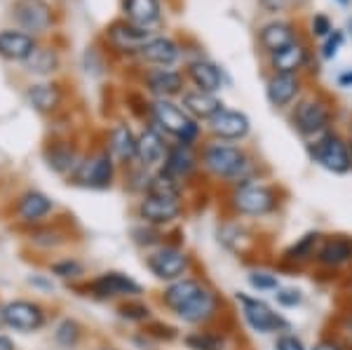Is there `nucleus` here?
<instances>
[{
    "instance_id": "a211bd4d",
    "label": "nucleus",
    "mask_w": 352,
    "mask_h": 350,
    "mask_svg": "<svg viewBox=\"0 0 352 350\" xmlns=\"http://www.w3.org/2000/svg\"><path fill=\"white\" fill-rule=\"evenodd\" d=\"M197 165H200V160H197L192 146L176 144V146H169L167 157H164V162H162V169L167 174H172L174 179H179V182H186L197 169Z\"/></svg>"
},
{
    "instance_id": "f704fd0d",
    "label": "nucleus",
    "mask_w": 352,
    "mask_h": 350,
    "mask_svg": "<svg viewBox=\"0 0 352 350\" xmlns=\"http://www.w3.org/2000/svg\"><path fill=\"white\" fill-rule=\"evenodd\" d=\"M272 298H275L277 308L296 310L305 303V292L300 289V287H294V285H282L280 289L272 294Z\"/></svg>"
},
{
    "instance_id": "4be33fe9",
    "label": "nucleus",
    "mask_w": 352,
    "mask_h": 350,
    "mask_svg": "<svg viewBox=\"0 0 352 350\" xmlns=\"http://www.w3.org/2000/svg\"><path fill=\"white\" fill-rule=\"evenodd\" d=\"M305 61H308V50L296 41L287 45V47H282L280 52L270 54V64L275 73H292V76H296L305 66Z\"/></svg>"
},
{
    "instance_id": "cd10ccee",
    "label": "nucleus",
    "mask_w": 352,
    "mask_h": 350,
    "mask_svg": "<svg viewBox=\"0 0 352 350\" xmlns=\"http://www.w3.org/2000/svg\"><path fill=\"white\" fill-rule=\"evenodd\" d=\"M52 200H50L47 195L38 193V190H31V193H26L24 197L19 200V205H16V212H19V219L26 223H33V221H41L43 217H47L50 212H52Z\"/></svg>"
},
{
    "instance_id": "3c124183",
    "label": "nucleus",
    "mask_w": 352,
    "mask_h": 350,
    "mask_svg": "<svg viewBox=\"0 0 352 350\" xmlns=\"http://www.w3.org/2000/svg\"><path fill=\"white\" fill-rule=\"evenodd\" d=\"M348 141H350V146H352V125H350V137H348Z\"/></svg>"
},
{
    "instance_id": "393cba45",
    "label": "nucleus",
    "mask_w": 352,
    "mask_h": 350,
    "mask_svg": "<svg viewBox=\"0 0 352 350\" xmlns=\"http://www.w3.org/2000/svg\"><path fill=\"white\" fill-rule=\"evenodd\" d=\"M146 85L157 99H169L172 94H179L184 87V76L169 69H153L146 76Z\"/></svg>"
},
{
    "instance_id": "0eeeda50",
    "label": "nucleus",
    "mask_w": 352,
    "mask_h": 350,
    "mask_svg": "<svg viewBox=\"0 0 352 350\" xmlns=\"http://www.w3.org/2000/svg\"><path fill=\"white\" fill-rule=\"evenodd\" d=\"M153 122L162 129V132L172 134L179 144L192 146L200 137V125L195 118H190L181 106H176L169 99H155V104L151 106Z\"/></svg>"
},
{
    "instance_id": "f3484780",
    "label": "nucleus",
    "mask_w": 352,
    "mask_h": 350,
    "mask_svg": "<svg viewBox=\"0 0 352 350\" xmlns=\"http://www.w3.org/2000/svg\"><path fill=\"white\" fill-rule=\"evenodd\" d=\"M167 144L164 139L160 137L155 127H148L139 134V141H136V160H139L141 167L151 169V167H157L164 162L167 157Z\"/></svg>"
},
{
    "instance_id": "ddd939ff",
    "label": "nucleus",
    "mask_w": 352,
    "mask_h": 350,
    "mask_svg": "<svg viewBox=\"0 0 352 350\" xmlns=\"http://www.w3.org/2000/svg\"><path fill=\"white\" fill-rule=\"evenodd\" d=\"M113 177H116V160L111 157L109 151L96 153L76 167V182L85 188H111Z\"/></svg>"
},
{
    "instance_id": "864d4df0",
    "label": "nucleus",
    "mask_w": 352,
    "mask_h": 350,
    "mask_svg": "<svg viewBox=\"0 0 352 350\" xmlns=\"http://www.w3.org/2000/svg\"><path fill=\"white\" fill-rule=\"evenodd\" d=\"M348 278H352V268H350V275H348Z\"/></svg>"
},
{
    "instance_id": "c9c22d12",
    "label": "nucleus",
    "mask_w": 352,
    "mask_h": 350,
    "mask_svg": "<svg viewBox=\"0 0 352 350\" xmlns=\"http://www.w3.org/2000/svg\"><path fill=\"white\" fill-rule=\"evenodd\" d=\"M28 71L33 73H50L56 69V54L52 50H45V47H36L26 59Z\"/></svg>"
},
{
    "instance_id": "c85d7f7f",
    "label": "nucleus",
    "mask_w": 352,
    "mask_h": 350,
    "mask_svg": "<svg viewBox=\"0 0 352 350\" xmlns=\"http://www.w3.org/2000/svg\"><path fill=\"white\" fill-rule=\"evenodd\" d=\"M261 45L272 54V52H280L282 47L294 43V31H292V24L287 21H270L261 28Z\"/></svg>"
},
{
    "instance_id": "ea45409f",
    "label": "nucleus",
    "mask_w": 352,
    "mask_h": 350,
    "mask_svg": "<svg viewBox=\"0 0 352 350\" xmlns=\"http://www.w3.org/2000/svg\"><path fill=\"white\" fill-rule=\"evenodd\" d=\"M333 334L340 336L352 348V303L333 318Z\"/></svg>"
},
{
    "instance_id": "1a4fd4ad",
    "label": "nucleus",
    "mask_w": 352,
    "mask_h": 350,
    "mask_svg": "<svg viewBox=\"0 0 352 350\" xmlns=\"http://www.w3.org/2000/svg\"><path fill=\"white\" fill-rule=\"evenodd\" d=\"M146 268L155 280L176 282L186 278L190 270V254L179 245H162L146 254Z\"/></svg>"
},
{
    "instance_id": "09e8293b",
    "label": "nucleus",
    "mask_w": 352,
    "mask_h": 350,
    "mask_svg": "<svg viewBox=\"0 0 352 350\" xmlns=\"http://www.w3.org/2000/svg\"><path fill=\"white\" fill-rule=\"evenodd\" d=\"M0 350H14V343L8 336H0Z\"/></svg>"
},
{
    "instance_id": "a18cd8bd",
    "label": "nucleus",
    "mask_w": 352,
    "mask_h": 350,
    "mask_svg": "<svg viewBox=\"0 0 352 350\" xmlns=\"http://www.w3.org/2000/svg\"><path fill=\"white\" fill-rule=\"evenodd\" d=\"M331 21L327 19L324 14H317L315 19H312V33L315 36H320V38H327V36H331Z\"/></svg>"
},
{
    "instance_id": "603ef678",
    "label": "nucleus",
    "mask_w": 352,
    "mask_h": 350,
    "mask_svg": "<svg viewBox=\"0 0 352 350\" xmlns=\"http://www.w3.org/2000/svg\"><path fill=\"white\" fill-rule=\"evenodd\" d=\"M348 28H350V36H352V19L348 21Z\"/></svg>"
},
{
    "instance_id": "f8f14e48",
    "label": "nucleus",
    "mask_w": 352,
    "mask_h": 350,
    "mask_svg": "<svg viewBox=\"0 0 352 350\" xmlns=\"http://www.w3.org/2000/svg\"><path fill=\"white\" fill-rule=\"evenodd\" d=\"M184 214V205L181 200H172V197H157V195H144L136 205V217L141 223H148L153 228H164L172 226Z\"/></svg>"
},
{
    "instance_id": "6ab92c4d",
    "label": "nucleus",
    "mask_w": 352,
    "mask_h": 350,
    "mask_svg": "<svg viewBox=\"0 0 352 350\" xmlns=\"http://www.w3.org/2000/svg\"><path fill=\"white\" fill-rule=\"evenodd\" d=\"M14 19L28 31H45L52 24V12L43 0H19L14 5Z\"/></svg>"
},
{
    "instance_id": "c03bdc74",
    "label": "nucleus",
    "mask_w": 352,
    "mask_h": 350,
    "mask_svg": "<svg viewBox=\"0 0 352 350\" xmlns=\"http://www.w3.org/2000/svg\"><path fill=\"white\" fill-rule=\"evenodd\" d=\"M52 273L59 275V278H78V275H82V266L78 261H73V259H66V261L54 263Z\"/></svg>"
},
{
    "instance_id": "2eb2a0df",
    "label": "nucleus",
    "mask_w": 352,
    "mask_h": 350,
    "mask_svg": "<svg viewBox=\"0 0 352 350\" xmlns=\"http://www.w3.org/2000/svg\"><path fill=\"white\" fill-rule=\"evenodd\" d=\"M3 322L16 331H38L45 325V313L38 303L31 301H12L3 308Z\"/></svg>"
},
{
    "instance_id": "72a5a7b5",
    "label": "nucleus",
    "mask_w": 352,
    "mask_h": 350,
    "mask_svg": "<svg viewBox=\"0 0 352 350\" xmlns=\"http://www.w3.org/2000/svg\"><path fill=\"white\" fill-rule=\"evenodd\" d=\"M184 343L188 346V350H223L226 341L223 336L214 334V331L200 329V331H192L184 338Z\"/></svg>"
},
{
    "instance_id": "58836bf2",
    "label": "nucleus",
    "mask_w": 352,
    "mask_h": 350,
    "mask_svg": "<svg viewBox=\"0 0 352 350\" xmlns=\"http://www.w3.org/2000/svg\"><path fill=\"white\" fill-rule=\"evenodd\" d=\"M132 235H134V242L139 247H148V250H155V247L162 245L160 228H153V226H148V223H141V228H134Z\"/></svg>"
},
{
    "instance_id": "4468645a",
    "label": "nucleus",
    "mask_w": 352,
    "mask_h": 350,
    "mask_svg": "<svg viewBox=\"0 0 352 350\" xmlns=\"http://www.w3.org/2000/svg\"><path fill=\"white\" fill-rule=\"evenodd\" d=\"M209 132L214 134L219 141H242L249 137L252 132V120H249L247 113L223 109L209 120Z\"/></svg>"
},
{
    "instance_id": "a878e982",
    "label": "nucleus",
    "mask_w": 352,
    "mask_h": 350,
    "mask_svg": "<svg viewBox=\"0 0 352 350\" xmlns=\"http://www.w3.org/2000/svg\"><path fill=\"white\" fill-rule=\"evenodd\" d=\"M141 59L148 61L153 66H172L179 59V47L169 38H153L151 43H146L141 47Z\"/></svg>"
},
{
    "instance_id": "8fccbe9b",
    "label": "nucleus",
    "mask_w": 352,
    "mask_h": 350,
    "mask_svg": "<svg viewBox=\"0 0 352 350\" xmlns=\"http://www.w3.org/2000/svg\"><path fill=\"white\" fill-rule=\"evenodd\" d=\"M345 294H348L350 303H352V278H348V280H345Z\"/></svg>"
},
{
    "instance_id": "e433bc0d",
    "label": "nucleus",
    "mask_w": 352,
    "mask_h": 350,
    "mask_svg": "<svg viewBox=\"0 0 352 350\" xmlns=\"http://www.w3.org/2000/svg\"><path fill=\"white\" fill-rule=\"evenodd\" d=\"M118 315L127 322H148L151 320V308L146 306L139 298H127L120 308H118Z\"/></svg>"
},
{
    "instance_id": "39448f33",
    "label": "nucleus",
    "mask_w": 352,
    "mask_h": 350,
    "mask_svg": "<svg viewBox=\"0 0 352 350\" xmlns=\"http://www.w3.org/2000/svg\"><path fill=\"white\" fill-rule=\"evenodd\" d=\"M308 155L317 167L327 169L331 174H338V177L352 172V146L336 129L322 134L320 139L310 141Z\"/></svg>"
},
{
    "instance_id": "7c9ffc66",
    "label": "nucleus",
    "mask_w": 352,
    "mask_h": 350,
    "mask_svg": "<svg viewBox=\"0 0 352 350\" xmlns=\"http://www.w3.org/2000/svg\"><path fill=\"white\" fill-rule=\"evenodd\" d=\"M247 282L256 294H275V292L282 287L280 270H272V268H265V266L249 268Z\"/></svg>"
},
{
    "instance_id": "9b49d317",
    "label": "nucleus",
    "mask_w": 352,
    "mask_h": 350,
    "mask_svg": "<svg viewBox=\"0 0 352 350\" xmlns=\"http://www.w3.org/2000/svg\"><path fill=\"white\" fill-rule=\"evenodd\" d=\"M87 292L96 298H139L144 294V287L136 282L132 275L120 273V270H109L101 273L87 285Z\"/></svg>"
},
{
    "instance_id": "9d476101",
    "label": "nucleus",
    "mask_w": 352,
    "mask_h": 350,
    "mask_svg": "<svg viewBox=\"0 0 352 350\" xmlns=\"http://www.w3.org/2000/svg\"><path fill=\"white\" fill-rule=\"evenodd\" d=\"M322 238H324V233L312 228L305 230L303 235H298L294 242H289L285 250L280 252V256H277L280 270H305L315 266V254Z\"/></svg>"
},
{
    "instance_id": "f257e3e1",
    "label": "nucleus",
    "mask_w": 352,
    "mask_h": 350,
    "mask_svg": "<svg viewBox=\"0 0 352 350\" xmlns=\"http://www.w3.org/2000/svg\"><path fill=\"white\" fill-rule=\"evenodd\" d=\"M162 306L184 325L207 327L219 318L223 301L209 282L186 275L164 287Z\"/></svg>"
},
{
    "instance_id": "5fc2aeb1",
    "label": "nucleus",
    "mask_w": 352,
    "mask_h": 350,
    "mask_svg": "<svg viewBox=\"0 0 352 350\" xmlns=\"http://www.w3.org/2000/svg\"><path fill=\"white\" fill-rule=\"evenodd\" d=\"M101 350H113V348H101Z\"/></svg>"
},
{
    "instance_id": "412c9836",
    "label": "nucleus",
    "mask_w": 352,
    "mask_h": 350,
    "mask_svg": "<svg viewBox=\"0 0 352 350\" xmlns=\"http://www.w3.org/2000/svg\"><path fill=\"white\" fill-rule=\"evenodd\" d=\"M184 111L195 120H212L219 111H223V101L209 92H188L184 94Z\"/></svg>"
},
{
    "instance_id": "2f4dec72",
    "label": "nucleus",
    "mask_w": 352,
    "mask_h": 350,
    "mask_svg": "<svg viewBox=\"0 0 352 350\" xmlns=\"http://www.w3.org/2000/svg\"><path fill=\"white\" fill-rule=\"evenodd\" d=\"M146 195H157V197H172V200H181V182L174 179L172 174H167L164 169L155 172L151 177L148 190Z\"/></svg>"
},
{
    "instance_id": "5701e85b",
    "label": "nucleus",
    "mask_w": 352,
    "mask_h": 350,
    "mask_svg": "<svg viewBox=\"0 0 352 350\" xmlns=\"http://www.w3.org/2000/svg\"><path fill=\"white\" fill-rule=\"evenodd\" d=\"M188 78L195 83V87L200 92L217 94L223 87V73L219 71V66H214L212 61H192L188 66Z\"/></svg>"
},
{
    "instance_id": "dca6fc26",
    "label": "nucleus",
    "mask_w": 352,
    "mask_h": 350,
    "mask_svg": "<svg viewBox=\"0 0 352 350\" xmlns=\"http://www.w3.org/2000/svg\"><path fill=\"white\" fill-rule=\"evenodd\" d=\"M300 94V80L298 76L292 73H272L270 80L265 83V97H268L270 106L275 109H287Z\"/></svg>"
},
{
    "instance_id": "bb28decb",
    "label": "nucleus",
    "mask_w": 352,
    "mask_h": 350,
    "mask_svg": "<svg viewBox=\"0 0 352 350\" xmlns=\"http://www.w3.org/2000/svg\"><path fill=\"white\" fill-rule=\"evenodd\" d=\"M124 14L129 24L148 28L160 19V0H124Z\"/></svg>"
},
{
    "instance_id": "aec40b11",
    "label": "nucleus",
    "mask_w": 352,
    "mask_h": 350,
    "mask_svg": "<svg viewBox=\"0 0 352 350\" xmlns=\"http://www.w3.org/2000/svg\"><path fill=\"white\" fill-rule=\"evenodd\" d=\"M111 41L118 50H122V52H141V47L153 41V33L148 28L120 21V24H116L111 28Z\"/></svg>"
},
{
    "instance_id": "20e7f679",
    "label": "nucleus",
    "mask_w": 352,
    "mask_h": 350,
    "mask_svg": "<svg viewBox=\"0 0 352 350\" xmlns=\"http://www.w3.org/2000/svg\"><path fill=\"white\" fill-rule=\"evenodd\" d=\"M235 303L240 308V318L244 327L252 334L258 336H277L282 331H292L294 325L285 313H280L272 303L256 294H247V292H237Z\"/></svg>"
},
{
    "instance_id": "6e6552de",
    "label": "nucleus",
    "mask_w": 352,
    "mask_h": 350,
    "mask_svg": "<svg viewBox=\"0 0 352 350\" xmlns=\"http://www.w3.org/2000/svg\"><path fill=\"white\" fill-rule=\"evenodd\" d=\"M320 275H343L352 268V235L324 233L315 254V266Z\"/></svg>"
},
{
    "instance_id": "c756f323",
    "label": "nucleus",
    "mask_w": 352,
    "mask_h": 350,
    "mask_svg": "<svg viewBox=\"0 0 352 350\" xmlns=\"http://www.w3.org/2000/svg\"><path fill=\"white\" fill-rule=\"evenodd\" d=\"M36 50L33 38H28L26 33L16 31H3L0 33V54L8 59H28V54Z\"/></svg>"
},
{
    "instance_id": "b1692460",
    "label": "nucleus",
    "mask_w": 352,
    "mask_h": 350,
    "mask_svg": "<svg viewBox=\"0 0 352 350\" xmlns=\"http://www.w3.org/2000/svg\"><path fill=\"white\" fill-rule=\"evenodd\" d=\"M136 141L134 132L127 125H116L109 139V153L118 162H132L136 160Z\"/></svg>"
},
{
    "instance_id": "de8ad7c7",
    "label": "nucleus",
    "mask_w": 352,
    "mask_h": 350,
    "mask_svg": "<svg viewBox=\"0 0 352 350\" xmlns=\"http://www.w3.org/2000/svg\"><path fill=\"white\" fill-rule=\"evenodd\" d=\"M338 85H340V87H352V71L343 73V76L338 78Z\"/></svg>"
},
{
    "instance_id": "f03ea898",
    "label": "nucleus",
    "mask_w": 352,
    "mask_h": 350,
    "mask_svg": "<svg viewBox=\"0 0 352 350\" xmlns=\"http://www.w3.org/2000/svg\"><path fill=\"white\" fill-rule=\"evenodd\" d=\"M202 167L207 169L212 177L230 186H240L254 179H261L258 162L254 160L242 146L230 144V141H214L207 144L202 151Z\"/></svg>"
},
{
    "instance_id": "7ed1b4c3",
    "label": "nucleus",
    "mask_w": 352,
    "mask_h": 350,
    "mask_svg": "<svg viewBox=\"0 0 352 350\" xmlns=\"http://www.w3.org/2000/svg\"><path fill=\"white\" fill-rule=\"evenodd\" d=\"M285 195L277 186H272L263 179L232 186L228 195V210L237 219H268L282 210Z\"/></svg>"
},
{
    "instance_id": "49530a36",
    "label": "nucleus",
    "mask_w": 352,
    "mask_h": 350,
    "mask_svg": "<svg viewBox=\"0 0 352 350\" xmlns=\"http://www.w3.org/2000/svg\"><path fill=\"white\" fill-rule=\"evenodd\" d=\"M340 43H343V33H340V31H336L333 36H329V41L324 43V50H322V56H324V59H331V56H336Z\"/></svg>"
},
{
    "instance_id": "37998d69",
    "label": "nucleus",
    "mask_w": 352,
    "mask_h": 350,
    "mask_svg": "<svg viewBox=\"0 0 352 350\" xmlns=\"http://www.w3.org/2000/svg\"><path fill=\"white\" fill-rule=\"evenodd\" d=\"M50 165L54 169H59V172H66V169L71 167H78L80 162H76V155H73V151H59L56 149L52 157H50Z\"/></svg>"
},
{
    "instance_id": "79ce46f5",
    "label": "nucleus",
    "mask_w": 352,
    "mask_h": 350,
    "mask_svg": "<svg viewBox=\"0 0 352 350\" xmlns=\"http://www.w3.org/2000/svg\"><path fill=\"white\" fill-rule=\"evenodd\" d=\"M310 350H352V348L340 336L333 334V331H327V334H322L315 343H312Z\"/></svg>"
},
{
    "instance_id": "473e14b6",
    "label": "nucleus",
    "mask_w": 352,
    "mask_h": 350,
    "mask_svg": "<svg viewBox=\"0 0 352 350\" xmlns=\"http://www.w3.org/2000/svg\"><path fill=\"white\" fill-rule=\"evenodd\" d=\"M28 99L38 111H52L59 104V89L54 85H33L28 89Z\"/></svg>"
},
{
    "instance_id": "6e6d98bb",
    "label": "nucleus",
    "mask_w": 352,
    "mask_h": 350,
    "mask_svg": "<svg viewBox=\"0 0 352 350\" xmlns=\"http://www.w3.org/2000/svg\"><path fill=\"white\" fill-rule=\"evenodd\" d=\"M340 3H345V0H340Z\"/></svg>"
},
{
    "instance_id": "423d86ee",
    "label": "nucleus",
    "mask_w": 352,
    "mask_h": 350,
    "mask_svg": "<svg viewBox=\"0 0 352 350\" xmlns=\"http://www.w3.org/2000/svg\"><path fill=\"white\" fill-rule=\"evenodd\" d=\"M331 120H333L331 106L322 97H312V94L298 99L292 111V125L308 144L320 139L322 134L331 132Z\"/></svg>"
},
{
    "instance_id": "a19ab883",
    "label": "nucleus",
    "mask_w": 352,
    "mask_h": 350,
    "mask_svg": "<svg viewBox=\"0 0 352 350\" xmlns=\"http://www.w3.org/2000/svg\"><path fill=\"white\" fill-rule=\"evenodd\" d=\"M56 341L66 348H73L78 341H80V325L73 322V320H64L59 327H56Z\"/></svg>"
},
{
    "instance_id": "4c0bfd02",
    "label": "nucleus",
    "mask_w": 352,
    "mask_h": 350,
    "mask_svg": "<svg viewBox=\"0 0 352 350\" xmlns=\"http://www.w3.org/2000/svg\"><path fill=\"white\" fill-rule=\"evenodd\" d=\"M272 350H310V346L303 341V336L292 329L272 336Z\"/></svg>"
}]
</instances>
